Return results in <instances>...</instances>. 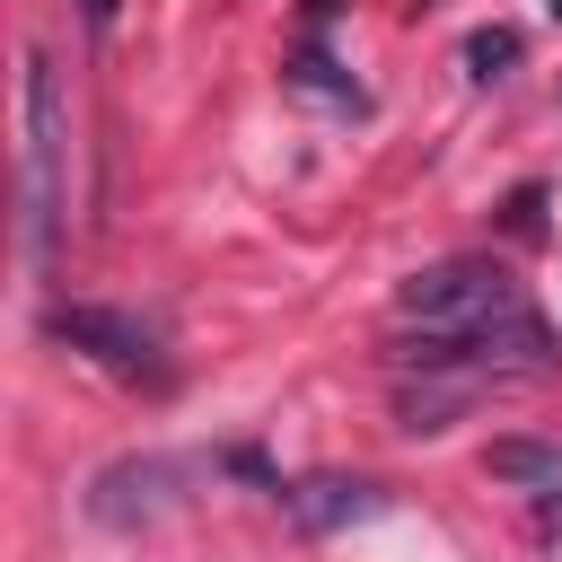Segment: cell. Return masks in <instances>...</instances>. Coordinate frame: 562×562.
I'll list each match as a JSON object with an SVG mask.
<instances>
[{
	"label": "cell",
	"mask_w": 562,
	"mask_h": 562,
	"mask_svg": "<svg viewBox=\"0 0 562 562\" xmlns=\"http://www.w3.org/2000/svg\"><path fill=\"white\" fill-rule=\"evenodd\" d=\"M61 158H70L61 70L44 53H26V255L35 263L61 255Z\"/></svg>",
	"instance_id": "6da1fadb"
},
{
	"label": "cell",
	"mask_w": 562,
	"mask_h": 562,
	"mask_svg": "<svg viewBox=\"0 0 562 562\" xmlns=\"http://www.w3.org/2000/svg\"><path fill=\"white\" fill-rule=\"evenodd\" d=\"M395 316L422 325V334H483V325H501V316H527V299H518V281H509L501 263L457 255V263H422V272L395 290Z\"/></svg>",
	"instance_id": "7a4b0ae2"
},
{
	"label": "cell",
	"mask_w": 562,
	"mask_h": 562,
	"mask_svg": "<svg viewBox=\"0 0 562 562\" xmlns=\"http://www.w3.org/2000/svg\"><path fill=\"white\" fill-rule=\"evenodd\" d=\"M44 325H53V342L88 351V360L114 369V378H158V334H149L140 316H123V307H53Z\"/></svg>",
	"instance_id": "3957f363"
},
{
	"label": "cell",
	"mask_w": 562,
	"mask_h": 562,
	"mask_svg": "<svg viewBox=\"0 0 562 562\" xmlns=\"http://www.w3.org/2000/svg\"><path fill=\"white\" fill-rule=\"evenodd\" d=\"M176 483H184V465H167V457H123V465L97 474L88 509H97L105 527H132V518H158V509L176 501Z\"/></svg>",
	"instance_id": "277c9868"
},
{
	"label": "cell",
	"mask_w": 562,
	"mask_h": 562,
	"mask_svg": "<svg viewBox=\"0 0 562 562\" xmlns=\"http://www.w3.org/2000/svg\"><path fill=\"white\" fill-rule=\"evenodd\" d=\"M290 509H299V527H342V518H369V509H378V483L316 474V483H299V492H290Z\"/></svg>",
	"instance_id": "5b68a950"
},
{
	"label": "cell",
	"mask_w": 562,
	"mask_h": 562,
	"mask_svg": "<svg viewBox=\"0 0 562 562\" xmlns=\"http://www.w3.org/2000/svg\"><path fill=\"white\" fill-rule=\"evenodd\" d=\"M501 483H562V448H536V439H492L483 457Z\"/></svg>",
	"instance_id": "8992f818"
},
{
	"label": "cell",
	"mask_w": 562,
	"mask_h": 562,
	"mask_svg": "<svg viewBox=\"0 0 562 562\" xmlns=\"http://www.w3.org/2000/svg\"><path fill=\"white\" fill-rule=\"evenodd\" d=\"M509 61H518V26H474V35H465V70H474V79H501Z\"/></svg>",
	"instance_id": "52a82bcc"
},
{
	"label": "cell",
	"mask_w": 562,
	"mask_h": 562,
	"mask_svg": "<svg viewBox=\"0 0 562 562\" xmlns=\"http://www.w3.org/2000/svg\"><path fill=\"white\" fill-rule=\"evenodd\" d=\"M290 88H307V97H334V105H360V88H351V79H334V61H325V53H299Z\"/></svg>",
	"instance_id": "ba28073f"
},
{
	"label": "cell",
	"mask_w": 562,
	"mask_h": 562,
	"mask_svg": "<svg viewBox=\"0 0 562 562\" xmlns=\"http://www.w3.org/2000/svg\"><path fill=\"white\" fill-rule=\"evenodd\" d=\"M501 220H509V237H527V246H536V237H544V184H518Z\"/></svg>",
	"instance_id": "9c48e42d"
},
{
	"label": "cell",
	"mask_w": 562,
	"mask_h": 562,
	"mask_svg": "<svg viewBox=\"0 0 562 562\" xmlns=\"http://www.w3.org/2000/svg\"><path fill=\"white\" fill-rule=\"evenodd\" d=\"M79 9H88V26H114V9H123V0H79Z\"/></svg>",
	"instance_id": "30bf717a"
},
{
	"label": "cell",
	"mask_w": 562,
	"mask_h": 562,
	"mask_svg": "<svg viewBox=\"0 0 562 562\" xmlns=\"http://www.w3.org/2000/svg\"><path fill=\"white\" fill-rule=\"evenodd\" d=\"M544 9H553V18H562V0H544Z\"/></svg>",
	"instance_id": "8fae6325"
}]
</instances>
